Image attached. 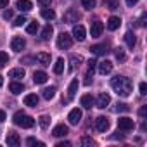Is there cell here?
<instances>
[{"instance_id": "49", "label": "cell", "mask_w": 147, "mask_h": 147, "mask_svg": "<svg viewBox=\"0 0 147 147\" xmlns=\"http://www.w3.org/2000/svg\"><path fill=\"white\" fill-rule=\"evenodd\" d=\"M4 121H5V113L0 111V123H4Z\"/></svg>"}, {"instance_id": "7", "label": "cell", "mask_w": 147, "mask_h": 147, "mask_svg": "<svg viewBox=\"0 0 147 147\" xmlns=\"http://www.w3.org/2000/svg\"><path fill=\"white\" fill-rule=\"evenodd\" d=\"M24 47H26V42H24L23 36H14V38H12L11 49H12L14 52H21V50H24Z\"/></svg>"}, {"instance_id": "28", "label": "cell", "mask_w": 147, "mask_h": 147, "mask_svg": "<svg viewBox=\"0 0 147 147\" xmlns=\"http://www.w3.org/2000/svg\"><path fill=\"white\" fill-rule=\"evenodd\" d=\"M80 62H83V57L82 55H73L71 57V67H69V71H75L80 66Z\"/></svg>"}, {"instance_id": "47", "label": "cell", "mask_w": 147, "mask_h": 147, "mask_svg": "<svg viewBox=\"0 0 147 147\" xmlns=\"http://www.w3.org/2000/svg\"><path fill=\"white\" fill-rule=\"evenodd\" d=\"M57 147H71V142H59Z\"/></svg>"}, {"instance_id": "27", "label": "cell", "mask_w": 147, "mask_h": 147, "mask_svg": "<svg viewBox=\"0 0 147 147\" xmlns=\"http://www.w3.org/2000/svg\"><path fill=\"white\" fill-rule=\"evenodd\" d=\"M38 125H40V128H42V130H47V128H49V125H50V116H47V114L40 116V118H38Z\"/></svg>"}, {"instance_id": "41", "label": "cell", "mask_w": 147, "mask_h": 147, "mask_svg": "<svg viewBox=\"0 0 147 147\" xmlns=\"http://www.w3.org/2000/svg\"><path fill=\"white\" fill-rule=\"evenodd\" d=\"M138 90H140V95H145V94H147V85L142 82V83L138 85Z\"/></svg>"}, {"instance_id": "26", "label": "cell", "mask_w": 147, "mask_h": 147, "mask_svg": "<svg viewBox=\"0 0 147 147\" xmlns=\"http://www.w3.org/2000/svg\"><path fill=\"white\" fill-rule=\"evenodd\" d=\"M78 87H80V82H78V80H73V82L69 83V88H67V94H69V97H75V95H76V92H78Z\"/></svg>"}, {"instance_id": "4", "label": "cell", "mask_w": 147, "mask_h": 147, "mask_svg": "<svg viewBox=\"0 0 147 147\" xmlns=\"http://www.w3.org/2000/svg\"><path fill=\"white\" fill-rule=\"evenodd\" d=\"M118 128H119V130H123V131H130V130H133V128H135V121H133L131 118L123 116V118H119V119H118Z\"/></svg>"}, {"instance_id": "34", "label": "cell", "mask_w": 147, "mask_h": 147, "mask_svg": "<svg viewBox=\"0 0 147 147\" xmlns=\"http://www.w3.org/2000/svg\"><path fill=\"white\" fill-rule=\"evenodd\" d=\"M9 62V54L7 52H0V67H4Z\"/></svg>"}, {"instance_id": "39", "label": "cell", "mask_w": 147, "mask_h": 147, "mask_svg": "<svg viewBox=\"0 0 147 147\" xmlns=\"http://www.w3.org/2000/svg\"><path fill=\"white\" fill-rule=\"evenodd\" d=\"M92 144H94V140H92L90 137H83V138H82V145L87 147V145H92Z\"/></svg>"}, {"instance_id": "3", "label": "cell", "mask_w": 147, "mask_h": 147, "mask_svg": "<svg viewBox=\"0 0 147 147\" xmlns=\"http://www.w3.org/2000/svg\"><path fill=\"white\" fill-rule=\"evenodd\" d=\"M71 45H73V36H71L69 33H64V31H62V33L57 36V47L64 50V49H69Z\"/></svg>"}, {"instance_id": "9", "label": "cell", "mask_w": 147, "mask_h": 147, "mask_svg": "<svg viewBox=\"0 0 147 147\" xmlns=\"http://www.w3.org/2000/svg\"><path fill=\"white\" fill-rule=\"evenodd\" d=\"M73 36H75L78 42H83V40L87 38V31H85V28H83L82 24H75V26H73Z\"/></svg>"}, {"instance_id": "50", "label": "cell", "mask_w": 147, "mask_h": 147, "mask_svg": "<svg viewBox=\"0 0 147 147\" xmlns=\"http://www.w3.org/2000/svg\"><path fill=\"white\" fill-rule=\"evenodd\" d=\"M4 85V80H2V76H0V87H2Z\"/></svg>"}, {"instance_id": "35", "label": "cell", "mask_w": 147, "mask_h": 147, "mask_svg": "<svg viewBox=\"0 0 147 147\" xmlns=\"http://www.w3.org/2000/svg\"><path fill=\"white\" fill-rule=\"evenodd\" d=\"M82 5H83L85 9L92 11V9L95 7V0H82Z\"/></svg>"}, {"instance_id": "24", "label": "cell", "mask_w": 147, "mask_h": 147, "mask_svg": "<svg viewBox=\"0 0 147 147\" xmlns=\"http://www.w3.org/2000/svg\"><path fill=\"white\" fill-rule=\"evenodd\" d=\"M36 61L42 62V64H45V66H49V64H50V54H47V52H38V54H36Z\"/></svg>"}, {"instance_id": "25", "label": "cell", "mask_w": 147, "mask_h": 147, "mask_svg": "<svg viewBox=\"0 0 147 147\" xmlns=\"http://www.w3.org/2000/svg\"><path fill=\"white\" fill-rule=\"evenodd\" d=\"M54 95H55V87H45V88L42 90V97L47 99V100H50Z\"/></svg>"}, {"instance_id": "32", "label": "cell", "mask_w": 147, "mask_h": 147, "mask_svg": "<svg viewBox=\"0 0 147 147\" xmlns=\"http://www.w3.org/2000/svg\"><path fill=\"white\" fill-rule=\"evenodd\" d=\"M113 111H114V113H126V111H130V107H128L126 104H123V102H118V104L113 107Z\"/></svg>"}, {"instance_id": "38", "label": "cell", "mask_w": 147, "mask_h": 147, "mask_svg": "<svg viewBox=\"0 0 147 147\" xmlns=\"http://www.w3.org/2000/svg\"><path fill=\"white\" fill-rule=\"evenodd\" d=\"M107 7H109V11H116L119 7V2L118 0H111V2H107Z\"/></svg>"}, {"instance_id": "20", "label": "cell", "mask_w": 147, "mask_h": 147, "mask_svg": "<svg viewBox=\"0 0 147 147\" xmlns=\"http://www.w3.org/2000/svg\"><path fill=\"white\" fill-rule=\"evenodd\" d=\"M119 26H121V19L116 18V16H111L109 21H107V28H109L111 31H114V30H118Z\"/></svg>"}, {"instance_id": "19", "label": "cell", "mask_w": 147, "mask_h": 147, "mask_svg": "<svg viewBox=\"0 0 147 147\" xmlns=\"http://www.w3.org/2000/svg\"><path fill=\"white\" fill-rule=\"evenodd\" d=\"M24 69L23 67H14V69H11L9 71V76L11 78H14V80H21V78H24Z\"/></svg>"}, {"instance_id": "8", "label": "cell", "mask_w": 147, "mask_h": 147, "mask_svg": "<svg viewBox=\"0 0 147 147\" xmlns=\"http://www.w3.org/2000/svg\"><path fill=\"white\" fill-rule=\"evenodd\" d=\"M67 121H69V125H78L82 121V109L75 107V109L67 114Z\"/></svg>"}, {"instance_id": "14", "label": "cell", "mask_w": 147, "mask_h": 147, "mask_svg": "<svg viewBox=\"0 0 147 147\" xmlns=\"http://www.w3.org/2000/svg\"><path fill=\"white\" fill-rule=\"evenodd\" d=\"M47 78H49V76H47L45 71H35V73H33V82H35L36 85H43V83L47 82Z\"/></svg>"}, {"instance_id": "6", "label": "cell", "mask_w": 147, "mask_h": 147, "mask_svg": "<svg viewBox=\"0 0 147 147\" xmlns=\"http://www.w3.org/2000/svg\"><path fill=\"white\" fill-rule=\"evenodd\" d=\"M102 31H104V24L100 21H94L90 24V35H92V38H99L102 35Z\"/></svg>"}, {"instance_id": "40", "label": "cell", "mask_w": 147, "mask_h": 147, "mask_svg": "<svg viewBox=\"0 0 147 147\" xmlns=\"http://www.w3.org/2000/svg\"><path fill=\"white\" fill-rule=\"evenodd\" d=\"M24 23H26V18H24V16H21V18H18V19L14 21V24H16V26H23Z\"/></svg>"}, {"instance_id": "37", "label": "cell", "mask_w": 147, "mask_h": 147, "mask_svg": "<svg viewBox=\"0 0 147 147\" xmlns=\"http://www.w3.org/2000/svg\"><path fill=\"white\" fill-rule=\"evenodd\" d=\"M114 54H116V59H118V61H125V50H123L121 47H119V49H116V52H114Z\"/></svg>"}, {"instance_id": "22", "label": "cell", "mask_w": 147, "mask_h": 147, "mask_svg": "<svg viewBox=\"0 0 147 147\" xmlns=\"http://www.w3.org/2000/svg\"><path fill=\"white\" fill-rule=\"evenodd\" d=\"M80 104H82L85 109H90V107H92V104H94V99H92V95H90V94H85V95L80 99Z\"/></svg>"}, {"instance_id": "12", "label": "cell", "mask_w": 147, "mask_h": 147, "mask_svg": "<svg viewBox=\"0 0 147 147\" xmlns=\"http://www.w3.org/2000/svg\"><path fill=\"white\" fill-rule=\"evenodd\" d=\"M7 144H9V147H19V145H21L19 135L14 133V131H9V135H7Z\"/></svg>"}, {"instance_id": "13", "label": "cell", "mask_w": 147, "mask_h": 147, "mask_svg": "<svg viewBox=\"0 0 147 147\" xmlns=\"http://www.w3.org/2000/svg\"><path fill=\"white\" fill-rule=\"evenodd\" d=\"M113 71V62L111 61H102V62H99V73L100 75H109V73Z\"/></svg>"}, {"instance_id": "18", "label": "cell", "mask_w": 147, "mask_h": 147, "mask_svg": "<svg viewBox=\"0 0 147 147\" xmlns=\"http://www.w3.org/2000/svg\"><path fill=\"white\" fill-rule=\"evenodd\" d=\"M90 52H92L94 55H104V54H107V47L102 45V43H99V45H92V47H90Z\"/></svg>"}, {"instance_id": "31", "label": "cell", "mask_w": 147, "mask_h": 147, "mask_svg": "<svg viewBox=\"0 0 147 147\" xmlns=\"http://www.w3.org/2000/svg\"><path fill=\"white\" fill-rule=\"evenodd\" d=\"M52 33H54V28H52L50 24H47V26L42 30V38H43V40H49V38L52 36Z\"/></svg>"}, {"instance_id": "5", "label": "cell", "mask_w": 147, "mask_h": 147, "mask_svg": "<svg viewBox=\"0 0 147 147\" xmlns=\"http://www.w3.org/2000/svg\"><path fill=\"white\" fill-rule=\"evenodd\" d=\"M95 104H97V107H99V109H106V107L111 104V97H109V94H106V92L99 94V95H97Z\"/></svg>"}, {"instance_id": "23", "label": "cell", "mask_w": 147, "mask_h": 147, "mask_svg": "<svg viewBox=\"0 0 147 147\" xmlns=\"http://www.w3.org/2000/svg\"><path fill=\"white\" fill-rule=\"evenodd\" d=\"M125 42H126V45H128L130 49H133L135 43H137V38H135V35H133L131 31H126V33H125Z\"/></svg>"}, {"instance_id": "48", "label": "cell", "mask_w": 147, "mask_h": 147, "mask_svg": "<svg viewBox=\"0 0 147 147\" xmlns=\"http://www.w3.org/2000/svg\"><path fill=\"white\" fill-rule=\"evenodd\" d=\"M95 66H97V61L95 59H90L88 61V67H95Z\"/></svg>"}, {"instance_id": "36", "label": "cell", "mask_w": 147, "mask_h": 147, "mask_svg": "<svg viewBox=\"0 0 147 147\" xmlns=\"http://www.w3.org/2000/svg\"><path fill=\"white\" fill-rule=\"evenodd\" d=\"M26 144H28V145H36V147H43V145H45L43 142H40V140H36V138H33V137H30V138L26 140Z\"/></svg>"}, {"instance_id": "1", "label": "cell", "mask_w": 147, "mask_h": 147, "mask_svg": "<svg viewBox=\"0 0 147 147\" xmlns=\"http://www.w3.org/2000/svg\"><path fill=\"white\" fill-rule=\"evenodd\" d=\"M111 87H113V90H114L118 95H121V97H128L130 92H131V82H130V78H126V76H114V78L111 80Z\"/></svg>"}, {"instance_id": "15", "label": "cell", "mask_w": 147, "mask_h": 147, "mask_svg": "<svg viewBox=\"0 0 147 147\" xmlns=\"http://www.w3.org/2000/svg\"><path fill=\"white\" fill-rule=\"evenodd\" d=\"M69 133V128L66 126V125H57V126H54V130H52V135L54 137H66Z\"/></svg>"}, {"instance_id": "45", "label": "cell", "mask_w": 147, "mask_h": 147, "mask_svg": "<svg viewBox=\"0 0 147 147\" xmlns=\"http://www.w3.org/2000/svg\"><path fill=\"white\" fill-rule=\"evenodd\" d=\"M138 4V0H126V5L128 7H133V5H137Z\"/></svg>"}, {"instance_id": "10", "label": "cell", "mask_w": 147, "mask_h": 147, "mask_svg": "<svg viewBox=\"0 0 147 147\" xmlns=\"http://www.w3.org/2000/svg\"><path fill=\"white\" fill-rule=\"evenodd\" d=\"M95 128H97V131H100V133L107 131V128H109V119H107L106 116H99V118L95 119Z\"/></svg>"}, {"instance_id": "42", "label": "cell", "mask_w": 147, "mask_h": 147, "mask_svg": "<svg viewBox=\"0 0 147 147\" xmlns=\"http://www.w3.org/2000/svg\"><path fill=\"white\" fill-rule=\"evenodd\" d=\"M36 4H38L40 7H49V5H50V0H36Z\"/></svg>"}, {"instance_id": "11", "label": "cell", "mask_w": 147, "mask_h": 147, "mask_svg": "<svg viewBox=\"0 0 147 147\" xmlns=\"http://www.w3.org/2000/svg\"><path fill=\"white\" fill-rule=\"evenodd\" d=\"M78 19H80V14H78V11H75V9H69V11L64 14V21H66V23H78Z\"/></svg>"}, {"instance_id": "2", "label": "cell", "mask_w": 147, "mask_h": 147, "mask_svg": "<svg viewBox=\"0 0 147 147\" xmlns=\"http://www.w3.org/2000/svg\"><path fill=\"white\" fill-rule=\"evenodd\" d=\"M12 119H14V123H16L18 126H23V128H33V126H35V119H33L31 116L24 114L23 111H18Z\"/></svg>"}, {"instance_id": "30", "label": "cell", "mask_w": 147, "mask_h": 147, "mask_svg": "<svg viewBox=\"0 0 147 147\" xmlns=\"http://www.w3.org/2000/svg\"><path fill=\"white\" fill-rule=\"evenodd\" d=\"M40 16H42L43 19H47V21H52V19L55 18V12H54L52 9H42V12H40Z\"/></svg>"}, {"instance_id": "17", "label": "cell", "mask_w": 147, "mask_h": 147, "mask_svg": "<svg viewBox=\"0 0 147 147\" xmlns=\"http://www.w3.org/2000/svg\"><path fill=\"white\" fill-rule=\"evenodd\" d=\"M16 7H18L21 12H28V11H31V9H33V4L30 2V0H18Z\"/></svg>"}, {"instance_id": "44", "label": "cell", "mask_w": 147, "mask_h": 147, "mask_svg": "<svg viewBox=\"0 0 147 147\" xmlns=\"http://www.w3.org/2000/svg\"><path fill=\"white\" fill-rule=\"evenodd\" d=\"M138 114H140V118H145V114H147V106H142L140 111H138Z\"/></svg>"}, {"instance_id": "16", "label": "cell", "mask_w": 147, "mask_h": 147, "mask_svg": "<svg viewBox=\"0 0 147 147\" xmlns=\"http://www.w3.org/2000/svg\"><path fill=\"white\" fill-rule=\"evenodd\" d=\"M38 95L36 94H28L26 97H24V106H30V107H36L38 106Z\"/></svg>"}, {"instance_id": "43", "label": "cell", "mask_w": 147, "mask_h": 147, "mask_svg": "<svg viewBox=\"0 0 147 147\" xmlns=\"http://www.w3.org/2000/svg\"><path fill=\"white\" fill-rule=\"evenodd\" d=\"M12 16H14V12H12V11H11V9H9V11H5V12H4V19H12Z\"/></svg>"}, {"instance_id": "33", "label": "cell", "mask_w": 147, "mask_h": 147, "mask_svg": "<svg viewBox=\"0 0 147 147\" xmlns=\"http://www.w3.org/2000/svg\"><path fill=\"white\" fill-rule=\"evenodd\" d=\"M38 28H40V26H38V23L35 21V23H30V24L26 26V31H28L30 35H35V33L38 31Z\"/></svg>"}, {"instance_id": "21", "label": "cell", "mask_w": 147, "mask_h": 147, "mask_svg": "<svg viewBox=\"0 0 147 147\" xmlns=\"http://www.w3.org/2000/svg\"><path fill=\"white\" fill-rule=\"evenodd\" d=\"M9 90L14 94V95H19L23 90H24V87H23V83H18V82H12V83H9Z\"/></svg>"}, {"instance_id": "29", "label": "cell", "mask_w": 147, "mask_h": 147, "mask_svg": "<svg viewBox=\"0 0 147 147\" xmlns=\"http://www.w3.org/2000/svg\"><path fill=\"white\" fill-rule=\"evenodd\" d=\"M62 71H64V59L59 57V59L55 61V64H54V73H55V75H61Z\"/></svg>"}, {"instance_id": "46", "label": "cell", "mask_w": 147, "mask_h": 147, "mask_svg": "<svg viewBox=\"0 0 147 147\" xmlns=\"http://www.w3.org/2000/svg\"><path fill=\"white\" fill-rule=\"evenodd\" d=\"M9 5V0H0V9H5Z\"/></svg>"}]
</instances>
